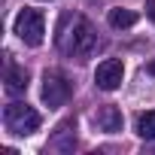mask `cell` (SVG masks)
<instances>
[{
	"mask_svg": "<svg viewBox=\"0 0 155 155\" xmlns=\"http://www.w3.org/2000/svg\"><path fill=\"white\" fill-rule=\"evenodd\" d=\"M55 46L70 55V58H85L94 52L97 46V34H94V25L79 15V12H64L58 18V28H55Z\"/></svg>",
	"mask_w": 155,
	"mask_h": 155,
	"instance_id": "cell-1",
	"label": "cell"
},
{
	"mask_svg": "<svg viewBox=\"0 0 155 155\" xmlns=\"http://www.w3.org/2000/svg\"><path fill=\"white\" fill-rule=\"evenodd\" d=\"M122 79H125V64H122L119 58H107V61L97 64V70H94V82H97V88H104V91H116V88L122 85Z\"/></svg>",
	"mask_w": 155,
	"mask_h": 155,
	"instance_id": "cell-5",
	"label": "cell"
},
{
	"mask_svg": "<svg viewBox=\"0 0 155 155\" xmlns=\"http://www.w3.org/2000/svg\"><path fill=\"white\" fill-rule=\"evenodd\" d=\"M146 12H149V18L155 21V0H146Z\"/></svg>",
	"mask_w": 155,
	"mask_h": 155,
	"instance_id": "cell-10",
	"label": "cell"
},
{
	"mask_svg": "<svg viewBox=\"0 0 155 155\" xmlns=\"http://www.w3.org/2000/svg\"><path fill=\"white\" fill-rule=\"evenodd\" d=\"M12 34L28 43V46H43V37H46V18L40 9H21L12 21Z\"/></svg>",
	"mask_w": 155,
	"mask_h": 155,
	"instance_id": "cell-2",
	"label": "cell"
},
{
	"mask_svg": "<svg viewBox=\"0 0 155 155\" xmlns=\"http://www.w3.org/2000/svg\"><path fill=\"white\" fill-rule=\"evenodd\" d=\"M137 134H140L143 140H155V110L140 113V119H137Z\"/></svg>",
	"mask_w": 155,
	"mask_h": 155,
	"instance_id": "cell-9",
	"label": "cell"
},
{
	"mask_svg": "<svg viewBox=\"0 0 155 155\" xmlns=\"http://www.w3.org/2000/svg\"><path fill=\"white\" fill-rule=\"evenodd\" d=\"M94 122H97V128L107 131V134H119L122 125H125V119H122V113H119L116 107H101V110L94 113Z\"/></svg>",
	"mask_w": 155,
	"mask_h": 155,
	"instance_id": "cell-6",
	"label": "cell"
},
{
	"mask_svg": "<svg viewBox=\"0 0 155 155\" xmlns=\"http://www.w3.org/2000/svg\"><path fill=\"white\" fill-rule=\"evenodd\" d=\"M40 113L34 110V107H28V104H9L6 110H3V125H6V131H12V134H18V137H28V134H34L37 128H40Z\"/></svg>",
	"mask_w": 155,
	"mask_h": 155,
	"instance_id": "cell-3",
	"label": "cell"
},
{
	"mask_svg": "<svg viewBox=\"0 0 155 155\" xmlns=\"http://www.w3.org/2000/svg\"><path fill=\"white\" fill-rule=\"evenodd\" d=\"M110 28H116V31H125V28H134L137 25V12H131V9H110Z\"/></svg>",
	"mask_w": 155,
	"mask_h": 155,
	"instance_id": "cell-8",
	"label": "cell"
},
{
	"mask_svg": "<svg viewBox=\"0 0 155 155\" xmlns=\"http://www.w3.org/2000/svg\"><path fill=\"white\" fill-rule=\"evenodd\" d=\"M6 91L9 94H25L28 91V70L25 67H15V64L6 67Z\"/></svg>",
	"mask_w": 155,
	"mask_h": 155,
	"instance_id": "cell-7",
	"label": "cell"
},
{
	"mask_svg": "<svg viewBox=\"0 0 155 155\" xmlns=\"http://www.w3.org/2000/svg\"><path fill=\"white\" fill-rule=\"evenodd\" d=\"M40 94H43V104L49 110H58V107H64L70 101V82L64 79L58 70H46L43 73V91Z\"/></svg>",
	"mask_w": 155,
	"mask_h": 155,
	"instance_id": "cell-4",
	"label": "cell"
},
{
	"mask_svg": "<svg viewBox=\"0 0 155 155\" xmlns=\"http://www.w3.org/2000/svg\"><path fill=\"white\" fill-rule=\"evenodd\" d=\"M146 70H149V73L155 76V61H149V64H146Z\"/></svg>",
	"mask_w": 155,
	"mask_h": 155,
	"instance_id": "cell-11",
	"label": "cell"
}]
</instances>
